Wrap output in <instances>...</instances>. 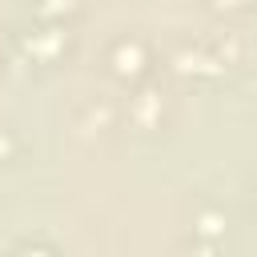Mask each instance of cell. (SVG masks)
<instances>
[{
	"mask_svg": "<svg viewBox=\"0 0 257 257\" xmlns=\"http://www.w3.org/2000/svg\"><path fill=\"white\" fill-rule=\"evenodd\" d=\"M16 257H56V253H48V249H40V245H24Z\"/></svg>",
	"mask_w": 257,
	"mask_h": 257,
	"instance_id": "cell-1",
	"label": "cell"
}]
</instances>
